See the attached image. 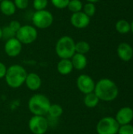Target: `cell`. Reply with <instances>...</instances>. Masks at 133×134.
Wrapping results in <instances>:
<instances>
[{"label":"cell","mask_w":133,"mask_h":134,"mask_svg":"<svg viewBox=\"0 0 133 134\" xmlns=\"http://www.w3.org/2000/svg\"><path fill=\"white\" fill-rule=\"evenodd\" d=\"M94 93L101 100L112 101L118 97L119 90L114 82L104 78L96 83Z\"/></svg>","instance_id":"cell-1"},{"label":"cell","mask_w":133,"mask_h":134,"mask_svg":"<svg viewBox=\"0 0 133 134\" xmlns=\"http://www.w3.org/2000/svg\"><path fill=\"white\" fill-rule=\"evenodd\" d=\"M27 75V71L24 67L19 64H13L7 68L5 79L9 87L16 89L25 82Z\"/></svg>","instance_id":"cell-2"},{"label":"cell","mask_w":133,"mask_h":134,"mask_svg":"<svg viewBox=\"0 0 133 134\" xmlns=\"http://www.w3.org/2000/svg\"><path fill=\"white\" fill-rule=\"evenodd\" d=\"M51 103L47 97L43 94H34L28 101V109L34 115L44 116L48 114Z\"/></svg>","instance_id":"cell-3"},{"label":"cell","mask_w":133,"mask_h":134,"mask_svg":"<svg viewBox=\"0 0 133 134\" xmlns=\"http://www.w3.org/2000/svg\"><path fill=\"white\" fill-rule=\"evenodd\" d=\"M55 50L60 59H71L75 53V42L68 35L62 36L57 40Z\"/></svg>","instance_id":"cell-4"},{"label":"cell","mask_w":133,"mask_h":134,"mask_svg":"<svg viewBox=\"0 0 133 134\" xmlns=\"http://www.w3.org/2000/svg\"><path fill=\"white\" fill-rule=\"evenodd\" d=\"M53 15L49 10L43 9L35 11L32 16L33 26L38 29H45L49 27L53 23Z\"/></svg>","instance_id":"cell-5"},{"label":"cell","mask_w":133,"mask_h":134,"mask_svg":"<svg viewBox=\"0 0 133 134\" xmlns=\"http://www.w3.org/2000/svg\"><path fill=\"white\" fill-rule=\"evenodd\" d=\"M38 37L37 28L32 25H21L20 28L16 33V38L21 44L29 45L34 42Z\"/></svg>","instance_id":"cell-6"},{"label":"cell","mask_w":133,"mask_h":134,"mask_svg":"<svg viewBox=\"0 0 133 134\" xmlns=\"http://www.w3.org/2000/svg\"><path fill=\"white\" fill-rule=\"evenodd\" d=\"M120 125L113 117H104L101 119L96 126L98 134H117Z\"/></svg>","instance_id":"cell-7"},{"label":"cell","mask_w":133,"mask_h":134,"mask_svg":"<svg viewBox=\"0 0 133 134\" xmlns=\"http://www.w3.org/2000/svg\"><path fill=\"white\" fill-rule=\"evenodd\" d=\"M28 127L32 133L45 134L49 128V123L44 116L34 115L29 120Z\"/></svg>","instance_id":"cell-8"},{"label":"cell","mask_w":133,"mask_h":134,"mask_svg":"<svg viewBox=\"0 0 133 134\" xmlns=\"http://www.w3.org/2000/svg\"><path fill=\"white\" fill-rule=\"evenodd\" d=\"M96 83L93 79L88 75H80L77 79V86L84 94L94 92Z\"/></svg>","instance_id":"cell-9"},{"label":"cell","mask_w":133,"mask_h":134,"mask_svg":"<svg viewBox=\"0 0 133 134\" xmlns=\"http://www.w3.org/2000/svg\"><path fill=\"white\" fill-rule=\"evenodd\" d=\"M4 50L7 56L10 57H16L21 53L22 44L16 37L9 38L6 40L5 43Z\"/></svg>","instance_id":"cell-10"},{"label":"cell","mask_w":133,"mask_h":134,"mask_svg":"<svg viewBox=\"0 0 133 134\" xmlns=\"http://www.w3.org/2000/svg\"><path fill=\"white\" fill-rule=\"evenodd\" d=\"M70 21L73 27L78 29H83L89 26L90 23V17L82 11H80L72 13L70 18Z\"/></svg>","instance_id":"cell-11"},{"label":"cell","mask_w":133,"mask_h":134,"mask_svg":"<svg viewBox=\"0 0 133 134\" xmlns=\"http://www.w3.org/2000/svg\"><path fill=\"white\" fill-rule=\"evenodd\" d=\"M115 119L120 126L130 124L133 120V110L129 107L122 108L117 112Z\"/></svg>","instance_id":"cell-12"},{"label":"cell","mask_w":133,"mask_h":134,"mask_svg":"<svg viewBox=\"0 0 133 134\" xmlns=\"http://www.w3.org/2000/svg\"><path fill=\"white\" fill-rule=\"evenodd\" d=\"M117 53L119 58L123 61H129L133 57L132 47L127 42L120 43L117 49Z\"/></svg>","instance_id":"cell-13"},{"label":"cell","mask_w":133,"mask_h":134,"mask_svg":"<svg viewBox=\"0 0 133 134\" xmlns=\"http://www.w3.org/2000/svg\"><path fill=\"white\" fill-rule=\"evenodd\" d=\"M27 86V87L32 90V91H35L38 90L41 86H42V80L41 78L38 75H37L36 73H29L27 75L25 82H24Z\"/></svg>","instance_id":"cell-14"},{"label":"cell","mask_w":133,"mask_h":134,"mask_svg":"<svg viewBox=\"0 0 133 134\" xmlns=\"http://www.w3.org/2000/svg\"><path fill=\"white\" fill-rule=\"evenodd\" d=\"M73 68L76 70L81 71L85 68V67L87 66V58L85 57V55L84 54H81V53H75L73 57L71 58Z\"/></svg>","instance_id":"cell-15"},{"label":"cell","mask_w":133,"mask_h":134,"mask_svg":"<svg viewBox=\"0 0 133 134\" xmlns=\"http://www.w3.org/2000/svg\"><path fill=\"white\" fill-rule=\"evenodd\" d=\"M16 8L11 0H2L0 2V12L5 16H12L16 13Z\"/></svg>","instance_id":"cell-16"},{"label":"cell","mask_w":133,"mask_h":134,"mask_svg":"<svg viewBox=\"0 0 133 134\" xmlns=\"http://www.w3.org/2000/svg\"><path fill=\"white\" fill-rule=\"evenodd\" d=\"M73 65L71 59H60L57 64V71L60 75H67L73 70Z\"/></svg>","instance_id":"cell-17"},{"label":"cell","mask_w":133,"mask_h":134,"mask_svg":"<svg viewBox=\"0 0 133 134\" xmlns=\"http://www.w3.org/2000/svg\"><path fill=\"white\" fill-rule=\"evenodd\" d=\"M99 102H100V99L95 94L94 92L85 94V98H84V104L87 108H93L98 105Z\"/></svg>","instance_id":"cell-18"},{"label":"cell","mask_w":133,"mask_h":134,"mask_svg":"<svg viewBox=\"0 0 133 134\" xmlns=\"http://www.w3.org/2000/svg\"><path fill=\"white\" fill-rule=\"evenodd\" d=\"M115 28L120 34H127L131 31L130 24L125 20H120L115 24Z\"/></svg>","instance_id":"cell-19"},{"label":"cell","mask_w":133,"mask_h":134,"mask_svg":"<svg viewBox=\"0 0 133 134\" xmlns=\"http://www.w3.org/2000/svg\"><path fill=\"white\" fill-rule=\"evenodd\" d=\"M90 50V45L85 41H79L75 42V53L85 55Z\"/></svg>","instance_id":"cell-20"},{"label":"cell","mask_w":133,"mask_h":134,"mask_svg":"<svg viewBox=\"0 0 133 134\" xmlns=\"http://www.w3.org/2000/svg\"><path fill=\"white\" fill-rule=\"evenodd\" d=\"M63 112V108H62V107L60 105L56 104H53L50 105L48 114L49 115V116L51 118L56 119V118L60 117L62 115Z\"/></svg>","instance_id":"cell-21"},{"label":"cell","mask_w":133,"mask_h":134,"mask_svg":"<svg viewBox=\"0 0 133 134\" xmlns=\"http://www.w3.org/2000/svg\"><path fill=\"white\" fill-rule=\"evenodd\" d=\"M69 11H71L72 13L82 11L83 8V3L81 0H70L67 7Z\"/></svg>","instance_id":"cell-22"},{"label":"cell","mask_w":133,"mask_h":134,"mask_svg":"<svg viewBox=\"0 0 133 134\" xmlns=\"http://www.w3.org/2000/svg\"><path fill=\"white\" fill-rule=\"evenodd\" d=\"M82 12L85 13L89 17H92L95 15L96 13V5L94 3H92V2H87L86 4L83 5V8H82Z\"/></svg>","instance_id":"cell-23"},{"label":"cell","mask_w":133,"mask_h":134,"mask_svg":"<svg viewBox=\"0 0 133 134\" xmlns=\"http://www.w3.org/2000/svg\"><path fill=\"white\" fill-rule=\"evenodd\" d=\"M33 7L35 11L45 9L48 6L49 1L48 0H33Z\"/></svg>","instance_id":"cell-24"},{"label":"cell","mask_w":133,"mask_h":134,"mask_svg":"<svg viewBox=\"0 0 133 134\" xmlns=\"http://www.w3.org/2000/svg\"><path fill=\"white\" fill-rule=\"evenodd\" d=\"M2 38H5V40L16 37V33L9 26L4 27L3 28H2Z\"/></svg>","instance_id":"cell-25"},{"label":"cell","mask_w":133,"mask_h":134,"mask_svg":"<svg viewBox=\"0 0 133 134\" xmlns=\"http://www.w3.org/2000/svg\"><path fill=\"white\" fill-rule=\"evenodd\" d=\"M52 5L59 9H63L67 7L70 0H50Z\"/></svg>","instance_id":"cell-26"},{"label":"cell","mask_w":133,"mask_h":134,"mask_svg":"<svg viewBox=\"0 0 133 134\" xmlns=\"http://www.w3.org/2000/svg\"><path fill=\"white\" fill-rule=\"evenodd\" d=\"M118 134H133V126L131 124L122 125L119 127Z\"/></svg>","instance_id":"cell-27"},{"label":"cell","mask_w":133,"mask_h":134,"mask_svg":"<svg viewBox=\"0 0 133 134\" xmlns=\"http://www.w3.org/2000/svg\"><path fill=\"white\" fill-rule=\"evenodd\" d=\"M13 3L16 9H25L29 5V0H13Z\"/></svg>","instance_id":"cell-28"},{"label":"cell","mask_w":133,"mask_h":134,"mask_svg":"<svg viewBox=\"0 0 133 134\" xmlns=\"http://www.w3.org/2000/svg\"><path fill=\"white\" fill-rule=\"evenodd\" d=\"M15 33H16V31L20 28L21 27V24L18 21V20H12L10 21V23L8 25Z\"/></svg>","instance_id":"cell-29"},{"label":"cell","mask_w":133,"mask_h":134,"mask_svg":"<svg viewBox=\"0 0 133 134\" xmlns=\"http://www.w3.org/2000/svg\"><path fill=\"white\" fill-rule=\"evenodd\" d=\"M6 71H7V68L5 67V65L3 63L0 62V79L5 78Z\"/></svg>","instance_id":"cell-30"},{"label":"cell","mask_w":133,"mask_h":134,"mask_svg":"<svg viewBox=\"0 0 133 134\" xmlns=\"http://www.w3.org/2000/svg\"><path fill=\"white\" fill-rule=\"evenodd\" d=\"M86 1H87L88 2H92V3H94V4H95L96 2H98L100 0H86Z\"/></svg>","instance_id":"cell-31"},{"label":"cell","mask_w":133,"mask_h":134,"mask_svg":"<svg viewBox=\"0 0 133 134\" xmlns=\"http://www.w3.org/2000/svg\"><path fill=\"white\" fill-rule=\"evenodd\" d=\"M130 28H131V31L133 33V20L132 22L130 24Z\"/></svg>","instance_id":"cell-32"},{"label":"cell","mask_w":133,"mask_h":134,"mask_svg":"<svg viewBox=\"0 0 133 134\" xmlns=\"http://www.w3.org/2000/svg\"><path fill=\"white\" fill-rule=\"evenodd\" d=\"M2 38V28L0 27V39Z\"/></svg>","instance_id":"cell-33"},{"label":"cell","mask_w":133,"mask_h":134,"mask_svg":"<svg viewBox=\"0 0 133 134\" xmlns=\"http://www.w3.org/2000/svg\"><path fill=\"white\" fill-rule=\"evenodd\" d=\"M1 1H2V0H0V2H1Z\"/></svg>","instance_id":"cell-34"}]
</instances>
